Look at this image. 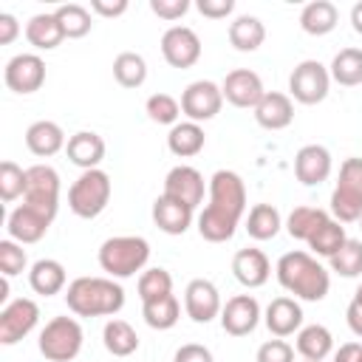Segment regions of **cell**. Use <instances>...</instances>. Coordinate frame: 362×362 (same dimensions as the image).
<instances>
[{
  "instance_id": "cell-24",
  "label": "cell",
  "mask_w": 362,
  "mask_h": 362,
  "mask_svg": "<svg viewBox=\"0 0 362 362\" xmlns=\"http://www.w3.org/2000/svg\"><path fill=\"white\" fill-rule=\"evenodd\" d=\"M65 156H68L71 164H76L82 170H96L105 158V139L93 130H79L68 139Z\"/></svg>"
},
{
  "instance_id": "cell-44",
  "label": "cell",
  "mask_w": 362,
  "mask_h": 362,
  "mask_svg": "<svg viewBox=\"0 0 362 362\" xmlns=\"http://www.w3.org/2000/svg\"><path fill=\"white\" fill-rule=\"evenodd\" d=\"M25 266H28V257H25L23 243H17L11 238L0 240V272H3V277H14V274L25 272Z\"/></svg>"
},
{
  "instance_id": "cell-49",
  "label": "cell",
  "mask_w": 362,
  "mask_h": 362,
  "mask_svg": "<svg viewBox=\"0 0 362 362\" xmlns=\"http://www.w3.org/2000/svg\"><path fill=\"white\" fill-rule=\"evenodd\" d=\"M90 11H96L99 17H122L127 11V0H90Z\"/></svg>"
},
{
  "instance_id": "cell-21",
  "label": "cell",
  "mask_w": 362,
  "mask_h": 362,
  "mask_svg": "<svg viewBox=\"0 0 362 362\" xmlns=\"http://www.w3.org/2000/svg\"><path fill=\"white\" fill-rule=\"evenodd\" d=\"M255 122L263 130H283L294 122V102L288 93L280 90H266V96L255 107Z\"/></svg>"
},
{
  "instance_id": "cell-35",
  "label": "cell",
  "mask_w": 362,
  "mask_h": 362,
  "mask_svg": "<svg viewBox=\"0 0 362 362\" xmlns=\"http://www.w3.org/2000/svg\"><path fill=\"white\" fill-rule=\"evenodd\" d=\"M102 342H105L107 354H113V356H130L139 348V337H136L133 325L124 320H107L105 331H102Z\"/></svg>"
},
{
  "instance_id": "cell-53",
  "label": "cell",
  "mask_w": 362,
  "mask_h": 362,
  "mask_svg": "<svg viewBox=\"0 0 362 362\" xmlns=\"http://www.w3.org/2000/svg\"><path fill=\"white\" fill-rule=\"evenodd\" d=\"M351 25H354V31H356V34H362V0L351 8Z\"/></svg>"
},
{
  "instance_id": "cell-7",
  "label": "cell",
  "mask_w": 362,
  "mask_h": 362,
  "mask_svg": "<svg viewBox=\"0 0 362 362\" xmlns=\"http://www.w3.org/2000/svg\"><path fill=\"white\" fill-rule=\"evenodd\" d=\"M23 204L40 209L51 221L59 209V173L51 164H34L25 167V195Z\"/></svg>"
},
{
  "instance_id": "cell-31",
  "label": "cell",
  "mask_w": 362,
  "mask_h": 362,
  "mask_svg": "<svg viewBox=\"0 0 362 362\" xmlns=\"http://www.w3.org/2000/svg\"><path fill=\"white\" fill-rule=\"evenodd\" d=\"M297 354L303 359H311V362H322L331 351H334V337L325 325L314 322V325H305L297 331Z\"/></svg>"
},
{
  "instance_id": "cell-36",
  "label": "cell",
  "mask_w": 362,
  "mask_h": 362,
  "mask_svg": "<svg viewBox=\"0 0 362 362\" xmlns=\"http://www.w3.org/2000/svg\"><path fill=\"white\" fill-rule=\"evenodd\" d=\"M345 240H348L345 226H342L337 218H328L305 243H308V249H311L314 255H320V257H334V255L342 249Z\"/></svg>"
},
{
  "instance_id": "cell-50",
  "label": "cell",
  "mask_w": 362,
  "mask_h": 362,
  "mask_svg": "<svg viewBox=\"0 0 362 362\" xmlns=\"http://www.w3.org/2000/svg\"><path fill=\"white\" fill-rule=\"evenodd\" d=\"M17 34H20L17 17L8 14V11H3V14H0V45H11V42L17 40Z\"/></svg>"
},
{
  "instance_id": "cell-26",
  "label": "cell",
  "mask_w": 362,
  "mask_h": 362,
  "mask_svg": "<svg viewBox=\"0 0 362 362\" xmlns=\"http://www.w3.org/2000/svg\"><path fill=\"white\" fill-rule=\"evenodd\" d=\"M337 23H339V11L331 0H311L300 11V28L311 37L331 34L337 28Z\"/></svg>"
},
{
  "instance_id": "cell-16",
  "label": "cell",
  "mask_w": 362,
  "mask_h": 362,
  "mask_svg": "<svg viewBox=\"0 0 362 362\" xmlns=\"http://www.w3.org/2000/svg\"><path fill=\"white\" fill-rule=\"evenodd\" d=\"M221 90H223V99L229 102V105H235V107H257V102L266 96V90H263V79L255 74V71H249V68H235V71H229L226 74V79H223V85H221Z\"/></svg>"
},
{
  "instance_id": "cell-6",
  "label": "cell",
  "mask_w": 362,
  "mask_h": 362,
  "mask_svg": "<svg viewBox=\"0 0 362 362\" xmlns=\"http://www.w3.org/2000/svg\"><path fill=\"white\" fill-rule=\"evenodd\" d=\"M331 212L339 223L362 218V158H345L339 164V181L331 192Z\"/></svg>"
},
{
  "instance_id": "cell-33",
  "label": "cell",
  "mask_w": 362,
  "mask_h": 362,
  "mask_svg": "<svg viewBox=\"0 0 362 362\" xmlns=\"http://www.w3.org/2000/svg\"><path fill=\"white\" fill-rule=\"evenodd\" d=\"M331 79L342 88H354L362 85V48H342L328 68Z\"/></svg>"
},
{
  "instance_id": "cell-29",
  "label": "cell",
  "mask_w": 362,
  "mask_h": 362,
  "mask_svg": "<svg viewBox=\"0 0 362 362\" xmlns=\"http://www.w3.org/2000/svg\"><path fill=\"white\" fill-rule=\"evenodd\" d=\"M25 40L37 48V51H54L62 40H65V31L57 20V14H34L28 23H25Z\"/></svg>"
},
{
  "instance_id": "cell-39",
  "label": "cell",
  "mask_w": 362,
  "mask_h": 362,
  "mask_svg": "<svg viewBox=\"0 0 362 362\" xmlns=\"http://www.w3.org/2000/svg\"><path fill=\"white\" fill-rule=\"evenodd\" d=\"M54 14H57V20H59V25H62V31H65L68 40L85 37L90 31V25H93L90 23V11L85 6H79V3H65Z\"/></svg>"
},
{
  "instance_id": "cell-12",
  "label": "cell",
  "mask_w": 362,
  "mask_h": 362,
  "mask_svg": "<svg viewBox=\"0 0 362 362\" xmlns=\"http://www.w3.org/2000/svg\"><path fill=\"white\" fill-rule=\"evenodd\" d=\"M161 54L173 68H192L201 59V40L189 25H170L161 37Z\"/></svg>"
},
{
  "instance_id": "cell-40",
  "label": "cell",
  "mask_w": 362,
  "mask_h": 362,
  "mask_svg": "<svg viewBox=\"0 0 362 362\" xmlns=\"http://www.w3.org/2000/svg\"><path fill=\"white\" fill-rule=\"evenodd\" d=\"M328 263H331V272H337L339 277H359L362 274V240L348 238L342 249L334 257H328Z\"/></svg>"
},
{
  "instance_id": "cell-4",
  "label": "cell",
  "mask_w": 362,
  "mask_h": 362,
  "mask_svg": "<svg viewBox=\"0 0 362 362\" xmlns=\"http://www.w3.org/2000/svg\"><path fill=\"white\" fill-rule=\"evenodd\" d=\"M110 192H113V187H110V175L105 170H99V167L82 170L79 178L68 189V206L76 218L90 221L105 212V206L110 204Z\"/></svg>"
},
{
  "instance_id": "cell-17",
  "label": "cell",
  "mask_w": 362,
  "mask_h": 362,
  "mask_svg": "<svg viewBox=\"0 0 362 362\" xmlns=\"http://www.w3.org/2000/svg\"><path fill=\"white\" fill-rule=\"evenodd\" d=\"M204 192H206V184H204V175L195 170V167H189V164H178V167H173L170 173H167V178H164V195H170V198H175V201H181V204H187V206H198V204H204Z\"/></svg>"
},
{
  "instance_id": "cell-10",
  "label": "cell",
  "mask_w": 362,
  "mask_h": 362,
  "mask_svg": "<svg viewBox=\"0 0 362 362\" xmlns=\"http://www.w3.org/2000/svg\"><path fill=\"white\" fill-rule=\"evenodd\" d=\"M40 322V305L31 297H17L0 311V345H17Z\"/></svg>"
},
{
  "instance_id": "cell-25",
  "label": "cell",
  "mask_w": 362,
  "mask_h": 362,
  "mask_svg": "<svg viewBox=\"0 0 362 362\" xmlns=\"http://www.w3.org/2000/svg\"><path fill=\"white\" fill-rule=\"evenodd\" d=\"M65 133L57 122H48V119H40L34 124H28L25 130V147L37 156V158H51L57 156L59 150H65Z\"/></svg>"
},
{
  "instance_id": "cell-18",
  "label": "cell",
  "mask_w": 362,
  "mask_h": 362,
  "mask_svg": "<svg viewBox=\"0 0 362 362\" xmlns=\"http://www.w3.org/2000/svg\"><path fill=\"white\" fill-rule=\"evenodd\" d=\"M51 226V218L42 215L40 209L28 206V204H20L8 212V221H6V229H8V238L17 240V243H37L45 238Z\"/></svg>"
},
{
  "instance_id": "cell-27",
  "label": "cell",
  "mask_w": 362,
  "mask_h": 362,
  "mask_svg": "<svg viewBox=\"0 0 362 362\" xmlns=\"http://www.w3.org/2000/svg\"><path fill=\"white\" fill-rule=\"evenodd\" d=\"M65 280H68L65 266H62L59 260H54V257L37 260V263L31 266V272H28V283H31L34 294H42V297L59 294V291L65 288Z\"/></svg>"
},
{
  "instance_id": "cell-47",
  "label": "cell",
  "mask_w": 362,
  "mask_h": 362,
  "mask_svg": "<svg viewBox=\"0 0 362 362\" xmlns=\"http://www.w3.org/2000/svg\"><path fill=\"white\" fill-rule=\"evenodd\" d=\"M173 362H215L212 359V351L206 345H198V342H187L175 351Z\"/></svg>"
},
{
  "instance_id": "cell-52",
  "label": "cell",
  "mask_w": 362,
  "mask_h": 362,
  "mask_svg": "<svg viewBox=\"0 0 362 362\" xmlns=\"http://www.w3.org/2000/svg\"><path fill=\"white\" fill-rule=\"evenodd\" d=\"M345 320H348V328H351L356 337H362V305H359V303L351 300V305H348V311H345Z\"/></svg>"
},
{
  "instance_id": "cell-15",
  "label": "cell",
  "mask_w": 362,
  "mask_h": 362,
  "mask_svg": "<svg viewBox=\"0 0 362 362\" xmlns=\"http://www.w3.org/2000/svg\"><path fill=\"white\" fill-rule=\"evenodd\" d=\"M260 303L252 294H235L221 308V325L229 337H246L260 322Z\"/></svg>"
},
{
  "instance_id": "cell-5",
  "label": "cell",
  "mask_w": 362,
  "mask_h": 362,
  "mask_svg": "<svg viewBox=\"0 0 362 362\" xmlns=\"http://www.w3.org/2000/svg\"><path fill=\"white\" fill-rule=\"evenodd\" d=\"M82 325L74 317H54L40 331V354L48 362H71L82 351Z\"/></svg>"
},
{
  "instance_id": "cell-23",
  "label": "cell",
  "mask_w": 362,
  "mask_h": 362,
  "mask_svg": "<svg viewBox=\"0 0 362 362\" xmlns=\"http://www.w3.org/2000/svg\"><path fill=\"white\" fill-rule=\"evenodd\" d=\"M192 212H195L192 206H187L164 192L153 201V223L167 235H184L192 223Z\"/></svg>"
},
{
  "instance_id": "cell-45",
  "label": "cell",
  "mask_w": 362,
  "mask_h": 362,
  "mask_svg": "<svg viewBox=\"0 0 362 362\" xmlns=\"http://www.w3.org/2000/svg\"><path fill=\"white\" fill-rule=\"evenodd\" d=\"M255 362H294V348L286 342V339H269L257 348V356Z\"/></svg>"
},
{
  "instance_id": "cell-54",
  "label": "cell",
  "mask_w": 362,
  "mask_h": 362,
  "mask_svg": "<svg viewBox=\"0 0 362 362\" xmlns=\"http://www.w3.org/2000/svg\"><path fill=\"white\" fill-rule=\"evenodd\" d=\"M354 303H359V305H362V283H359V288H356V294H354Z\"/></svg>"
},
{
  "instance_id": "cell-20",
  "label": "cell",
  "mask_w": 362,
  "mask_h": 362,
  "mask_svg": "<svg viewBox=\"0 0 362 362\" xmlns=\"http://www.w3.org/2000/svg\"><path fill=\"white\" fill-rule=\"evenodd\" d=\"M232 274H235V280L240 286L260 288L269 280V274H272V263L263 255V249L246 246V249H238L235 252V257H232Z\"/></svg>"
},
{
  "instance_id": "cell-3",
  "label": "cell",
  "mask_w": 362,
  "mask_h": 362,
  "mask_svg": "<svg viewBox=\"0 0 362 362\" xmlns=\"http://www.w3.org/2000/svg\"><path fill=\"white\" fill-rule=\"evenodd\" d=\"M150 260V243L139 235H116L99 246V266L107 277H133Z\"/></svg>"
},
{
  "instance_id": "cell-43",
  "label": "cell",
  "mask_w": 362,
  "mask_h": 362,
  "mask_svg": "<svg viewBox=\"0 0 362 362\" xmlns=\"http://www.w3.org/2000/svg\"><path fill=\"white\" fill-rule=\"evenodd\" d=\"M147 116L158 124H178V116H181V102L170 93H153L144 105Z\"/></svg>"
},
{
  "instance_id": "cell-8",
  "label": "cell",
  "mask_w": 362,
  "mask_h": 362,
  "mask_svg": "<svg viewBox=\"0 0 362 362\" xmlns=\"http://www.w3.org/2000/svg\"><path fill=\"white\" fill-rule=\"evenodd\" d=\"M209 209L226 215L229 221L240 223L243 212H246V184L238 173L232 170H218L209 178Z\"/></svg>"
},
{
  "instance_id": "cell-34",
  "label": "cell",
  "mask_w": 362,
  "mask_h": 362,
  "mask_svg": "<svg viewBox=\"0 0 362 362\" xmlns=\"http://www.w3.org/2000/svg\"><path fill=\"white\" fill-rule=\"evenodd\" d=\"M280 226H283L280 212L272 204H255L246 215V232L255 240H272L280 232Z\"/></svg>"
},
{
  "instance_id": "cell-37",
  "label": "cell",
  "mask_w": 362,
  "mask_h": 362,
  "mask_svg": "<svg viewBox=\"0 0 362 362\" xmlns=\"http://www.w3.org/2000/svg\"><path fill=\"white\" fill-rule=\"evenodd\" d=\"M141 314H144V322L156 331H167L178 322L181 317V305L175 300V294H167V297H158V300H150V303H141Z\"/></svg>"
},
{
  "instance_id": "cell-51",
  "label": "cell",
  "mask_w": 362,
  "mask_h": 362,
  "mask_svg": "<svg viewBox=\"0 0 362 362\" xmlns=\"http://www.w3.org/2000/svg\"><path fill=\"white\" fill-rule=\"evenodd\" d=\"M334 362H362V342H345L334 351Z\"/></svg>"
},
{
  "instance_id": "cell-48",
  "label": "cell",
  "mask_w": 362,
  "mask_h": 362,
  "mask_svg": "<svg viewBox=\"0 0 362 362\" xmlns=\"http://www.w3.org/2000/svg\"><path fill=\"white\" fill-rule=\"evenodd\" d=\"M195 8H198L204 17H209V20H223L226 14H232L235 0H198Z\"/></svg>"
},
{
  "instance_id": "cell-19",
  "label": "cell",
  "mask_w": 362,
  "mask_h": 362,
  "mask_svg": "<svg viewBox=\"0 0 362 362\" xmlns=\"http://www.w3.org/2000/svg\"><path fill=\"white\" fill-rule=\"evenodd\" d=\"M294 175L305 187H317L331 175V153L322 144H305L294 156Z\"/></svg>"
},
{
  "instance_id": "cell-1",
  "label": "cell",
  "mask_w": 362,
  "mask_h": 362,
  "mask_svg": "<svg viewBox=\"0 0 362 362\" xmlns=\"http://www.w3.org/2000/svg\"><path fill=\"white\" fill-rule=\"evenodd\" d=\"M274 274H277V283L288 294H294L297 300H308V303H320L331 288V277L325 266L308 252H286L277 260Z\"/></svg>"
},
{
  "instance_id": "cell-46",
  "label": "cell",
  "mask_w": 362,
  "mask_h": 362,
  "mask_svg": "<svg viewBox=\"0 0 362 362\" xmlns=\"http://www.w3.org/2000/svg\"><path fill=\"white\" fill-rule=\"evenodd\" d=\"M150 11L167 23L181 20L189 11V0H150Z\"/></svg>"
},
{
  "instance_id": "cell-11",
  "label": "cell",
  "mask_w": 362,
  "mask_h": 362,
  "mask_svg": "<svg viewBox=\"0 0 362 362\" xmlns=\"http://www.w3.org/2000/svg\"><path fill=\"white\" fill-rule=\"evenodd\" d=\"M221 105H223V90H221V85H215L209 79L189 82L181 93V113L198 124L215 119L221 113Z\"/></svg>"
},
{
  "instance_id": "cell-13",
  "label": "cell",
  "mask_w": 362,
  "mask_h": 362,
  "mask_svg": "<svg viewBox=\"0 0 362 362\" xmlns=\"http://www.w3.org/2000/svg\"><path fill=\"white\" fill-rule=\"evenodd\" d=\"M3 79H6V88L14 93H34L45 82V62L37 54H17L6 62Z\"/></svg>"
},
{
  "instance_id": "cell-41",
  "label": "cell",
  "mask_w": 362,
  "mask_h": 362,
  "mask_svg": "<svg viewBox=\"0 0 362 362\" xmlns=\"http://www.w3.org/2000/svg\"><path fill=\"white\" fill-rule=\"evenodd\" d=\"M173 294V277L167 269H147L141 272L139 277V297L141 303H150V300H158V297H167Z\"/></svg>"
},
{
  "instance_id": "cell-42",
  "label": "cell",
  "mask_w": 362,
  "mask_h": 362,
  "mask_svg": "<svg viewBox=\"0 0 362 362\" xmlns=\"http://www.w3.org/2000/svg\"><path fill=\"white\" fill-rule=\"evenodd\" d=\"M20 195H25V170L14 161H3L0 164V198L3 204H11Z\"/></svg>"
},
{
  "instance_id": "cell-30",
  "label": "cell",
  "mask_w": 362,
  "mask_h": 362,
  "mask_svg": "<svg viewBox=\"0 0 362 362\" xmlns=\"http://www.w3.org/2000/svg\"><path fill=\"white\" fill-rule=\"evenodd\" d=\"M266 40V25L252 17V14H240L229 23V42L235 51H243V54H252L263 45Z\"/></svg>"
},
{
  "instance_id": "cell-32",
  "label": "cell",
  "mask_w": 362,
  "mask_h": 362,
  "mask_svg": "<svg viewBox=\"0 0 362 362\" xmlns=\"http://www.w3.org/2000/svg\"><path fill=\"white\" fill-rule=\"evenodd\" d=\"M331 215L320 206H294L286 218V232L294 238V240H308Z\"/></svg>"
},
{
  "instance_id": "cell-28",
  "label": "cell",
  "mask_w": 362,
  "mask_h": 362,
  "mask_svg": "<svg viewBox=\"0 0 362 362\" xmlns=\"http://www.w3.org/2000/svg\"><path fill=\"white\" fill-rule=\"evenodd\" d=\"M206 144V136H204V127L198 122H178L170 127L167 133V147L173 156L178 158H192L204 150Z\"/></svg>"
},
{
  "instance_id": "cell-14",
  "label": "cell",
  "mask_w": 362,
  "mask_h": 362,
  "mask_svg": "<svg viewBox=\"0 0 362 362\" xmlns=\"http://www.w3.org/2000/svg\"><path fill=\"white\" fill-rule=\"evenodd\" d=\"M184 308H187L192 322H204V325L212 322L215 317H221L223 303H221V294H218L215 283L204 280V277L189 280L187 288H184Z\"/></svg>"
},
{
  "instance_id": "cell-2",
  "label": "cell",
  "mask_w": 362,
  "mask_h": 362,
  "mask_svg": "<svg viewBox=\"0 0 362 362\" xmlns=\"http://www.w3.org/2000/svg\"><path fill=\"white\" fill-rule=\"evenodd\" d=\"M65 303L76 317H113L124 305V288L113 277H76L65 288Z\"/></svg>"
},
{
  "instance_id": "cell-9",
  "label": "cell",
  "mask_w": 362,
  "mask_h": 362,
  "mask_svg": "<svg viewBox=\"0 0 362 362\" xmlns=\"http://www.w3.org/2000/svg\"><path fill=\"white\" fill-rule=\"evenodd\" d=\"M331 74L320 59H303L288 76V96L300 105H317L328 96Z\"/></svg>"
},
{
  "instance_id": "cell-56",
  "label": "cell",
  "mask_w": 362,
  "mask_h": 362,
  "mask_svg": "<svg viewBox=\"0 0 362 362\" xmlns=\"http://www.w3.org/2000/svg\"><path fill=\"white\" fill-rule=\"evenodd\" d=\"M303 362H311V359H303Z\"/></svg>"
},
{
  "instance_id": "cell-22",
  "label": "cell",
  "mask_w": 362,
  "mask_h": 362,
  "mask_svg": "<svg viewBox=\"0 0 362 362\" xmlns=\"http://www.w3.org/2000/svg\"><path fill=\"white\" fill-rule=\"evenodd\" d=\"M266 328L274 334V337H291L294 331L303 328V308L294 297H274L269 305H266Z\"/></svg>"
},
{
  "instance_id": "cell-55",
  "label": "cell",
  "mask_w": 362,
  "mask_h": 362,
  "mask_svg": "<svg viewBox=\"0 0 362 362\" xmlns=\"http://www.w3.org/2000/svg\"><path fill=\"white\" fill-rule=\"evenodd\" d=\"M356 223H359V229H362V218H359V221H356Z\"/></svg>"
},
{
  "instance_id": "cell-38",
  "label": "cell",
  "mask_w": 362,
  "mask_h": 362,
  "mask_svg": "<svg viewBox=\"0 0 362 362\" xmlns=\"http://www.w3.org/2000/svg\"><path fill=\"white\" fill-rule=\"evenodd\" d=\"M113 79L122 88H141L147 79V62L136 51H122L113 59Z\"/></svg>"
}]
</instances>
